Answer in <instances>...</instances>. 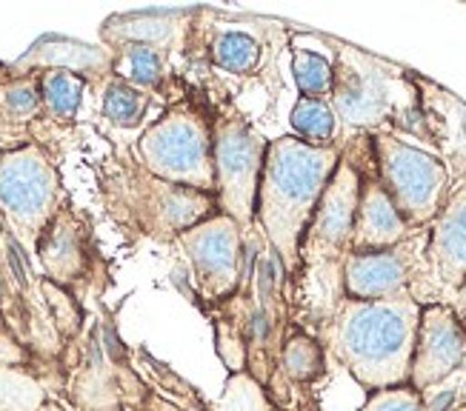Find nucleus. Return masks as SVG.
<instances>
[{
  "label": "nucleus",
  "instance_id": "obj_1",
  "mask_svg": "<svg viewBox=\"0 0 466 411\" xmlns=\"http://www.w3.org/2000/svg\"><path fill=\"white\" fill-rule=\"evenodd\" d=\"M420 308L412 295L383 300L340 297L323 323V343L370 395L410 386Z\"/></svg>",
  "mask_w": 466,
  "mask_h": 411
},
{
  "label": "nucleus",
  "instance_id": "obj_2",
  "mask_svg": "<svg viewBox=\"0 0 466 411\" xmlns=\"http://www.w3.org/2000/svg\"><path fill=\"white\" fill-rule=\"evenodd\" d=\"M340 155V146H309L295 135L269 140L258 183L255 223L278 255L283 272H298L303 232L338 169Z\"/></svg>",
  "mask_w": 466,
  "mask_h": 411
},
{
  "label": "nucleus",
  "instance_id": "obj_3",
  "mask_svg": "<svg viewBox=\"0 0 466 411\" xmlns=\"http://www.w3.org/2000/svg\"><path fill=\"white\" fill-rule=\"evenodd\" d=\"M332 46L329 106L338 120L355 129H395L412 137H427L415 75L350 44Z\"/></svg>",
  "mask_w": 466,
  "mask_h": 411
},
{
  "label": "nucleus",
  "instance_id": "obj_4",
  "mask_svg": "<svg viewBox=\"0 0 466 411\" xmlns=\"http://www.w3.org/2000/svg\"><path fill=\"white\" fill-rule=\"evenodd\" d=\"M144 169L160 180L215 195L212 120L192 103H177L137 140Z\"/></svg>",
  "mask_w": 466,
  "mask_h": 411
},
{
  "label": "nucleus",
  "instance_id": "obj_5",
  "mask_svg": "<svg viewBox=\"0 0 466 411\" xmlns=\"http://www.w3.org/2000/svg\"><path fill=\"white\" fill-rule=\"evenodd\" d=\"M372 152L378 180L395 203L398 215L407 220L410 229L430 226L452 192L447 163L435 152L420 149L392 132H375Z\"/></svg>",
  "mask_w": 466,
  "mask_h": 411
},
{
  "label": "nucleus",
  "instance_id": "obj_6",
  "mask_svg": "<svg viewBox=\"0 0 466 411\" xmlns=\"http://www.w3.org/2000/svg\"><path fill=\"white\" fill-rule=\"evenodd\" d=\"M269 143L238 109L224 106L212 120V169L218 212L229 215L247 235L255 223L258 183Z\"/></svg>",
  "mask_w": 466,
  "mask_h": 411
},
{
  "label": "nucleus",
  "instance_id": "obj_7",
  "mask_svg": "<svg viewBox=\"0 0 466 411\" xmlns=\"http://www.w3.org/2000/svg\"><path fill=\"white\" fill-rule=\"evenodd\" d=\"M57 192L60 180L44 149L20 146L0 152V212L24 240L37 246L57 215Z\"/></svg>",
  "mask_w": 466,
  "mask_h": 411
},
{
  "label": "nucleus",
  "instance_id": "obj_8",
  "mask_svg": "<svg viewBox=\"0 0 466 411\" xmlns=\"http://www.w3.org/2000/svg\"><path fill=\"white\" fill-rule=\"evenodd\" d=\"M189 263V280L200 303L220 306L243 280V232L240 226L215 212L175 240Z\"/></svg>",
  "mask_w": 466,
  "mask_h": 411
},
{
  "label": "nucleus",
  "instance_id": "obj_9",
  "mask_svg": "<svg viewBox=\"0 0 466 411\" xmlns=\"http://www.w3.org/2000/svg\"><path fill=\"white\" fill-rule=\"evenodd\" d=\"M360 197V166L352 155L343 152L335 175L323 189L315 215L300 240V263L315 266V269H335L340 272L343 257L350 255V240L355 229Z\"/></svg>",
  "mask_w": 466,
  "mask_h": 411
},
{
  "label": "nucleus",
  "instance_id": "obj_10",
  "mask_svg": "<svg viewBox=\"0 0 466 411\" xmlns=\"http://www.w3.org/2000/svg\"><path fill=\"white\" fill-rule=\"evenodd\" d=\"M418 286L432 295V303H447L466 286V183L450 192L443 209L430 223L412 297Z\"/></svg>",
  "mask_w": 466,
  "mask_h": 411
},
{
  "label": "nucleus",
  "instance_id": "obj_11",
  "mask_svg": "<svg viewBox=\"0 0 466 411\" xmlns=\"http://www.w3.org/2000/svg\"><path fill=\"white\" fill-rule=\"evenodd\" d=\"M218 209V197L209 192H195L187 186H175L155 175L135 177V209L140 229L160 240H177L187 229L200 220L212 217Z\"/></svg>",
  "mask_w": 466,
  "mask_h": 411
},
{
  "label": "nucleus",
  "instance_id": "obj_12",
  "mask_svg": "<svg viewBox=\"0 0 466 411\" xmlns=\"http://www.w3.org/2000/svg\"><path fill=\"white\" fill-rule=\"evenodd\" d=\"M420 229L412 240H403L400 246L383 252H350L340 263L343 277V297L352 300H383L398 295H412L423 252L415 249Z\"/></svg>",
  "mask_w": 466,
  "mask_h": 411
},
{
  "label": "nucleus",
  "instance_id": "obj_13",
  "mask_svg": "<svg viewBox=\"0 0 466 411\" xmlns=\"http://www.w3.org/2000/svg\"><path fill=\"white\" fill-rule=\"evenodd\" d=\"M463 363H466V332L455 320L452 308L447 303H427L420 308L410 386L420 395L427 388L438 386L441 380H447Z\"/></svg>",
  "mask_w": 466,
  "mask_h": 411
},
{
  "label": "nucleus",
  "instance_id": "obj_14",
  "mask_svg": "<svg viewBox=\"0 0 466 411\" xmlns=\"http://www.w3.org/2000/svg\"><path fill=\"white\" fill-rule=\"evenodd\" d=\"M418 229H410L390 200L387 189L380 186L378 175L360 172V197H358V215L355 229L350 240V252H383L410 240Z\"/></svg>",
  "mask_w": 466,
  "mask_h": 411
},
{
  "label": "nucleus",
  "instance_id": "obj_15",
  "mask_svg": "<svg viewBox=\"0 0 466 411\" xmlns=\"http://www.w3.org/2000/svg\"><path fill=\"white\" fill-rule=\"evenodd\" d=\"M420 112L427 123V140L438 146V157L447 163L450 177L466 175V103L423 77H415Z\"/></svg>",
  "mask_w": 466,
  "mask_h": 411
},
{
  "label": "nucleus",
  "instance_id": "obj_16",
  "mask_svg": "<svg viewBox=\"0 0 466 411\" xmlns=\"http://www.w3.org/2000/svg\"><path fill=\"white\" fill-rule=\"evenodd\" d=\"M209 64L232 77H247L267 64V29L263 24H243V20H220L212 26L204 44Z\"/></svg>",
  "mask_w": 466,
  "mask_h": 411
},
{
  "label": "nucleus",
  "instance_id": "obj_17",
  "mask_svg": "<svg viewBox=\"0 0 466 411\" xmlns=\"http://www.w3.org/2000/svg\"><path fill=\"white\" fill-rule=\"evenodd\" d=\"M84 226L72 212H57L37 240V255L55 283H72L84 275Z\"/></svg>",
  "mask_w": 466,
  "mask_h": 411
},
{
  "label": "nucleus",
  "instance_id": "obj_18",
  "mask_svg": "<svg viewBox=\"0 0 466 411\" xmlns=\"http://www.w3.org/2000/svg\"><path fill=\"white\" fill-rule=\"evenodd\" d=\"M112 72L117 80L140 89V92H160L167 84V52L160 46L147 44H124L117 46L112 57Z\"/></svg>",
  "mask_w": 466,
  "mask_h": 411
},
{
  "label": "nucleus",
  "instance_id": "obj_19",
  "mask_svg": "<svg viewBox=\"0 0 466 411\" xmlns=\"http://www.w3.org/2000/svg\"><path fill=\"white\" fill-rule=\"evenodd\" d=\"M187 15H172V12H144V15H120L112 17L109 26L104 29V37H109L112 44H147V46H160L169 40L175 32L177 20Z\"/></svg>",
  "mask_w": 466,
  "mask_h": 411
},
{
  "label": "nucleus",
  "instance_id": "obj_20",
  "mask_svg": "<svg viewBox=\"0 0 466 411\" xmlns=\"http://www.w3.org/2000/svg\"><path fill=\"white\" fill-rule=\"evenodd\" d=\"M40 84V106L55 120H72L86 92V80L69 69H46Z\"/></svg>",
  "mask_w": 466,
  "mask_h": 411
},
{
  "label": "nucleus",
  "instance_id": "obj_21",
  "mask_svg": "<svg viewBox=\"0 0 466 411\" xmlns=\"http://www.w3.org/2000/svg\"><path fill=\"white\" fill-rule=\"evenodd\" d=\"M289 123L295 129V137L309 143V146H335L338 117L329 106V100L298 97V103L292 106Z\"/></svg>",
  "mask_w": 466,
  "mask_h": 411
},
{
  "label": "nucleus",
  "instance_id": "obj_22",
  "mask_svg": "<svg viewBox=\"0 0 466 411\" xmlns=\"http://www.w3.org/2000/svg\"><path fill=\"white\" fill-rule=\"evenodd\" d=\"M152 106V95L140 92L124 80H109L104 89V117L120 129H135L147 120Z\"/></svg>",
  "mask_w": 466,
  "mask_h": 411
},
{
  "label": "nucleus",
  "instance_id": "obj_23",
  "mask_svg": "<svg viewBox=\"0 0 466 411\" xmlns=\"http://www.w3.org/2000/svg\"><path fill=\"white\" fill-rule=\"evenodd\" d=\"M292 77L300 89V97L327 100L332 92V60L320 52L292 44Z\"/></svg>",
  "mask_w": 466,
  "mask_h": 411
},
{
  "label": "nucleus",
  "instance_id": "obj_24",
  "mask_svg": "<svg viewBox=\"0 0 466 411\" xmlns=\"http://www.w3.org/2000/svg\"><path fill=\"white\" fill-rule=\"evenodd\" d=\"M278 366L295 383H309L323 372V346L309 335H289L280 346Z\"/></svg>",
  "mask_w": 466,
  "mask_h": 411
},
{
  "label": "nucleus",
  "instance_id": "obj_25",
  "mask_svg": "<svg viewBox=\"0 0 466 411\" xmlns=\"http://www.w3.org/2000/svg\"><path fill=\"white\" fill-rule=\"evenodd\" d=\"M46 392L29 372L0 363V411H44Z\"/></svg>",
  "mask_w": 466,
  "mask_h": 411
},
{
  "label": "nucleus",
  "instance_id": "obj_26",
  "mask_svg": "<svg viewBox=\"0 0 466 411\" xmlns=\"http://www.w3.org/2000/svg\"><path fill=\"white\" fill-rule=\"evenodd\" d=\"M218 411H272L269 397L249 372H235L227 383L224 397L218 400Z\"/></svg>",
  "mask_w": 466,
  "mask_h": 411
},
{
  "label": "nucleus",
  "instance_id": "obj_27",
  "mask_svg": "<svg viewBox=\"0 0 466 411\" xmlns=\"http://www.w3.org/2000/svg\"><path fill=\"white\" fill-rule=\"evenodd\" d=\"M4 109L15 120H29L40 109V84L37 77H20L4 89Z\"/></svg>",
  "mask_w": 466,
  "mask_h": 411
},
{
  "label": "nucleus",
  "instance_id": "obj_28",
  "mask_svg": "<svg viewBox=\"0 0 466 411\" xmlns=\"http://www.w3.org/2000/svg\"><path fill=\"white\" fill-rule=\"evenodd\" d=\"M360 411H423V400L412 386H398L372 392Z\"/></svg>",
  "mask_w": 466,
  "mask_h": 411
},
{
  "label": "nucleus",
  "instance_id": "obj_29",
  "mask_svg": "<svg viewBox=\"0 0 466 411\" xmlns=\"http://www.w3.org/2000/svg\"><path fill=\"white\" fill-rule=\"evenodd\" d=\"M447 306L452 308V315H455V320L461 323V328L466 332V286H461V289L447 300Z\"/></svg>",
  "mask_w": 466,
  "mask_h": 411
},
{
  "label": "nucleus",
  "instance_id": "obj_30",
  "mask_svg": "<svg viewBox=\"0 0 466 411\" xmlns=\"http://www.w3.org/2000/svg\"><path fill=\"white\" fill-rule=\"evenodd\" d=\"M0 300H4V280H0Z\"/></svg>",
  "mask_w": 466,
  "mask_h": 411
},
{
  "label": "nucleus",
  "instance_id": "obj_31",
  "mask_svg": "<svg viewBox=\"0 0 466 411\" xmlns=\"http://www.w3.org/2000/svg\"><path fill=\"white\" fill-rule=\"evenodd\" d=\"M463 177H466V175H463Z\"/></svg>",
  "mask_w": 466,
  "mask_h": 411
}]
</instances>
